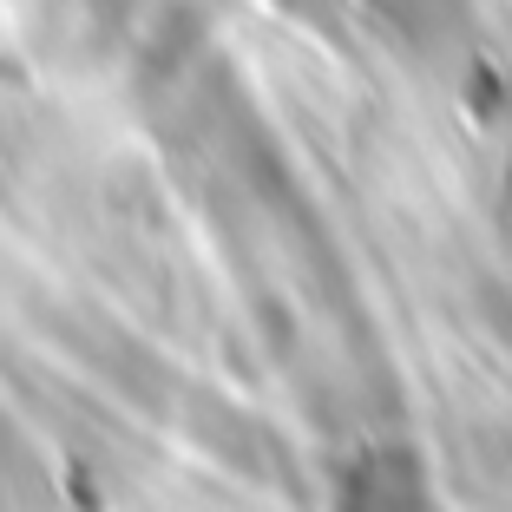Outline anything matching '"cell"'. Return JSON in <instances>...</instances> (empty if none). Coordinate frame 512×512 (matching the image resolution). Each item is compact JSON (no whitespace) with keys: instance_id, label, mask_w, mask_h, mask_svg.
Returning <instances> with one entry per match:
<instances>
[{"instance_id":"obj_1","label":"cell","mask_w":512,"mask_h":512,"mask_svg":"<svg viewBox=\"0 0 512 512\" xmlns=\"http://www.w3.org/2000/svg\"><path fill=\"white\" fill-rule=\"evenodd\" d=\"M27 46L60 73H106L138 46V0H27Z\"/></svg>"},{"instance_id":"obj_2","label":"cell","mask_w":512,"mask_h":512,"mask_svg":"<svg viewBox=\"0 0 512 512\" xmlns=\"http://www.w3.org/2000/svg\"><path fill=\"white\" fill-rule=\"evenodd\" d=\"M53 335L73 348L92 375H106V388H119L132 407H145V414H178V407H184V375H178V368H171L151 342L125 335L119 322H99V316H79V309H66Z\"/></svg>"},{"instance_id":"obj_3","label":"cell","mask_w":512,"mask_h":512,"mask_svg":"<svg viewBox=\"0 0 512 512\" xmlns=\"http://www.w3.org/2000/svg\"><path fill=\"white\" fill-rule=\"evenodd\" d=\"M211 53H217V40H211L204 0H165V7L145 20L138 46H132V99H138V112H151L158 99H171Z\"/></svg>"},{"instance_id":"obj_4","label":"cell","mask_w":512,"mask_h":512,"mask_svg":"<svg viewBox=\"0 0 512 512\" xmlns=\"http://www.w3.org/2000/svg\"><path fill=\"white\" fill-rule=\"evenodd\" d=\"M184 434L197 440L204 453H217L230 473L243 480H283L289 460H283V440L270 434V421H256L243 401L230 394H211V388H184V407H178Z\"/></svg>"},{"instance_id":"obj_5","label":"cell","mask_w":512,"mask_h":512,"mask_svg":"<svg viewBox=\"0 0 512 512\" xmlns=\"http://www.w3.org/2000/svg\"><path fill=\"white\" fill-rule=\"evenodd\" d=\"M342 499L348 506H421L427 499V467L407 440H375L342 467Z\"/></svg>"},{"instance_id":"obj_6","label":"cell","mask_w":512,"mask_h":512,"mask_svg":"<svg viewBox=\"0 0 512 512\" xmlns=\"http://www.w3.org/2000/svg\"><path fill=\"white\" fill-rule=\"evenodd\" d=\"M368 14L421 60H447L467 40V0H368Z\"/></svg>"},{"instance_id":"obj_7","label":"cell","mask_w":512,"mask_h":512,"mask_svg":"<svg viewBox=\"0 0 512 512\" xmlns=\"http://www.w3.org/2000/svg\"><path fill=\"white\" fill-rule=\"evenodd\" d=\"M33 480V453L20 440V427L7 421V407H0V486H27Z\"/></svg>"},{"instance_id":"obj_8","label":"cell","mask_w":512,"mask_h":512,"mask_svg":"<svg viewBox=\"0 0 512 512\" xmlns=\"http://www.w3.org/2000/svg\"><path fill=\"white\" fill-rule=\"evenodd\" d=\"M499 329H506V342H512V302H499Z\"/></svg>"}]
</instances>
